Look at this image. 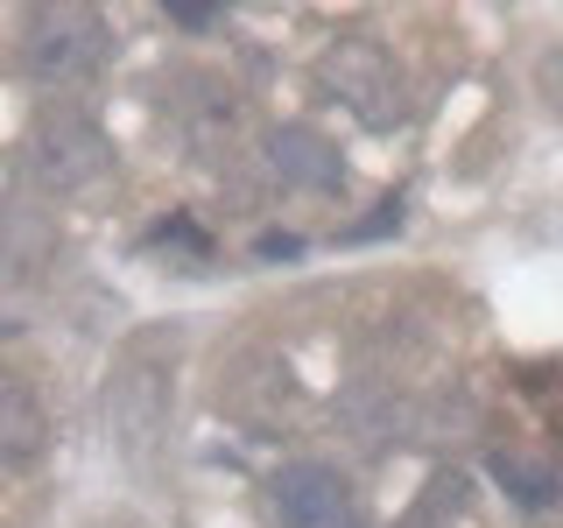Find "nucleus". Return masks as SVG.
I'll use <instances>...</instances> for the list:
<instances>
[{
    "label": "nucleus",
    "instance_id": "3",
    "mask_svg": "<svg viewBox=\"0 0 563 528\" xmlns=\"http://www.w3.org/2000/svg\"><path fill=\"white\" fill-rule=\"evenodd\" d=\"M268 493H275L282 528H366L352 486L331 465H282Z\"/></svg>",
    "mask_w": 563,
    "mask_h": 528
},
{
    "label": "nucleus",
    "instance_id": "6",
    "mask_svg": "<svg viewBox=\"0 0 563 528\" xmlns=\"http://www.w3.org/2000/svg\"><path fill=\"white\" fill-rule=\"evenodd\" d=\"M275 169L296 176V184H324V190L339 184V163L324 155V141H317V134H296V128L275 141Z\"/></svg>",
    "mask_w": 563,
    "mask_h": 528
},
{
    "label": "nucleus",
    "instance_id": "2",
    "mask_svg": "<svg viewBox=\"0 0 563 528\" xmlns=\"http://www.w3.org/2000/svg\"><path fill=\"white\" fill-rule=\"evenodd\" d=\"M22 64L43 85H78L99 64V22L85 8H35L22 35Z\"/></svg>",
    "mask_w": 563,
    "mask_h": 528
},
{
    "label": "nucleus",
    "instance_id": "7",
    "mask_svg": "<svg viewBox=\"0 0 563 528\" xmlns=\"http://www.w3.org/2000/svg\"><path fill=\"white\" fill-rule=\"evenodd\" d=\"M493 472H500V480H507V486H515V493H521V501H528V507H542V501H550V493H556V480H550V472H536V465H521V458H500V465H493Z\"/></svg>",
    "mask_w": 563,
    "mask_h": 528
},
{
    "label": "nucleus",
    "instance_id": "4",
    "mask_svg": "<svg viewBox=\"0 0 563 528\" xmlns=\"http://www.w3.org/2000/svg\"><path fill=\"white\" fill-rule=\"evenodd\" d=\"M324 78L339 85V92L360 106L366 120H395V113H401L395 70H387V57H380L374 43H339V50H331V64H324Z\"/></svg>",
    "mask_w": 563,
    "mask_h": 528
},
{
    "label": "nucleus",
    "instance_id": "1",
    "mask_svg": "<svg viewBox=\"0 0 563 528\" xmlns=\"http://www.w3.org/2000/svg\"><path fill=\"white\" fill-rule=\"evenodd\" d=\"M106 155H113V148H106V134L78 113V106H43V113H35V128H29V163H35V176H43L49 190H85V184H99Z\"/></svg>",
    "mask_w": 563,
    "mask_h": 528
},
{
    "label": "nucleus",
    "instance_id": "5",
    "mask_svg": "<svg viewBox=\"0 0 563 528\" xmlns=\"http://www.w3.org/2000/svg\"><path fill=\"white\" fill-rule=\"evenodd\" d=\"M43 437H49V422H43V409H35L29 381L8 374L0 381V458H8V465H29V458L43 451Z\"/></svg>",
    "mask_w": 563,
    "mask_h": 528
},
{
    "label": "nucleus",
    "instance_id": "8",
    "mask_svg": "<svg viewBox=\"0 0 563 528\" xmlns=\"http://www.w3.org/2000/svg\"><path fill=\"white\" fill-rule=\"evenodd\" d=\"M169 22H184V29H211V22H219V8H169Z\"/></svg>",
    "mask_w": 563,
    "mask_h": 528
}]
</instances>
